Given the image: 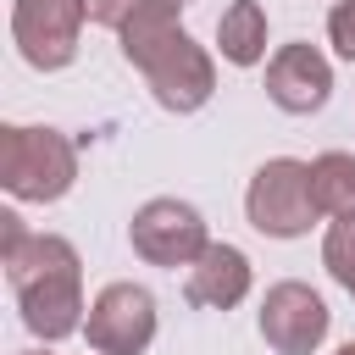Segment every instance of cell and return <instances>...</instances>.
<instances>
[{"label": "cell", "instance_id": "6da1fadb", "mask_svg": "<svg viewBox=\"0 0 355 355\" xmlns=\"http://www.w3.org/2000/svg\"><path fill=\"white\" fill-rule=\"evenodd\" d=\"M0 266L17 294L22 327L39 344H61L83 333L89 300H83V255L61 233H33L17 211H0Z\"/></svg>", "mask_w": 355, "mask_h": 355}, {"label": "cell", "instance_id": "7a4b0ae2", "mask_svg": "<svg viewBox=\"0 0 355 355\" xmlns=\"http://www.w3.org/2000/svg\"><path fill=\"white\" fill-rule=\"evenodd\" d=\"M78 183V144L50 122L0 128V189L22 205H55Z\"/></svg>", "mask_w": 355, "mask_h": 355}, {"label": "cell", "instance_id": "3957f363", "mask_svg": "<svg viewBox=\"0 0 355 355\" xmlns=\"http://www.w3.org/2000/svg\"><path fill=\"white\" fill-rule=\"evenodd\" d=\"M244 216L266 239H305L316 222H327L316 205V189H311V161H300V155L261 161L244 189Z\"/></svg>", "mask_w": 355, "mask_h": 355}, {"label": "cell", "instance_id": "277c9868", "mask_svg": "<svg viewBox=\"0 0 355 355\" xmlns=\"http://www.w3.org/2000/svg\"><path fill=\"white\" fill-rule=\"evenodd\" d=\"M128 244H133V255H139L144 266H161V272H178V266H183V272H189V266L205 255L211 227H205V216H200L189 200L155 194V200H144V205L133 211Z\"/></svg>", "mask_w": 355, "mask_h": 355}, {"label": "cell", "instance_id": "5b68a950", "mask_svg": "<svg viewBox=\"0 0 355 355\" xmlns=\"http://www.w3.org/2000/svg\"><path fill=\"white\" fill-rule=\"evenodd\" d=\"M89 0H11V44L33 72H61L78 61Z\"/></svg>", "mask_w": 355, "mask_h": 355}, {"label": "cell", "instance_id": "8992f818", "mask_svg": "<svg viewBox=\"0 0 355 355\" xmlns=\"http://www.w3.org/2000/svg\"><path fill=\"white\" fill-rule=\"evenodd\" d=\"M255 327H261L272 355H316L327 344V333H333V311H327V300L311 283L283 277V283H272L261 294Z\"/></svg>", "mask_w": 355, "mask_h": 355}, {"label": "cell", "instance_id": "52a82bcc", "mask_svg": "<svg viewBox=\"0 0 355 355\" xmlns=\"http://www.w3.org/2000/svg\"><path fill=\"white\" fill-rule=\"evenodd\" d=\"M155 294L144 283H105L94 300H89V316H83V338L94 355H144L155 344Z\"/></svg>", "mask_w": 355, "mask_h": 355}, {"label": "cell", "instance_id": "ba28073f", "mask_svg": "<svg viewBox=\"0 0 355 355\" xmlns=\"http://www.w3.org/2000/svg\"><path fill=\"white\" fill-rule=\"evenodd\" d=\"M144 83H150V100H155L161 111L194 116V111H205L211 94H216V55L183 33L166 55H155V61L144 67Z\"/></svg>", "mask_w": 355, "mask_h": 355}, {"label": "cell", "instance_id": "9c48e42d", "mask_svg": "<svg viewBox=\"0 0 355 355\" xmlns=\"http://www.w3.org/2000/svg\"><path fill=\"white\" fill-rule=\"evenodd\" d=\"M266 100H272L277 111H288V116L322 111V105L333 100V61H327L316 44H305V39L277 44V50L266 55Z\"/></svg>", "mask_w": 355, "mask_h": 355}, {"label": "cell", "instance_id": "30bf717a", "mask_svg": "<svg viewBox=\"0 0 355 355\" xmlns=\"http://www.w3.org/2000/svg\"><path fill=\"white\" fill-rule=\"evenodd\" d=\"M250 288H255V266H250V255L239 250V244H205V255L189 266V277H183V300L189 305H200V311H233V305H244L250 300Z\"/></svg>", "mask_w": 355, "mask_h": 355}, {"label": "cell", "instance_id": "8fae6325", "mask_svg": "<svg viewBox=\"0 0 355 355\" xmlns=\"http://www.w3.org/2000/svg\"><path fill=\"white\" fill-rule=\"evenodd\" d=\"M194 0H139L133 17L116 28V44H122V61L128 67H150L155 55H166L178 39H183V11Z\"/></svg>", "mask_w": 355, "mask_h": 355}, {"label": "cell", "instance_id": "7c38bea8", "mask_svg": "<svg viewBox=\"0 0 355 355\" xmlns=\"http://www.w3.org/2000/svg\"><path fill=\"white\" fill-rule=\"evenodd\" d=\"M216 50L227 67H261L266 61V6L261 0H233L216 17Z\"/></svg>", "mask_w": 355, "mask_h": 355}, {"label": "cell", "instance_id": "4fadbf2b", "mask_svg": "<svg viewBox=\"0 0 355 355\" xmlns=\"http://www.w3.org/2000/svg\"><path fill=\"white\" fill-rule=\"evenodd\" d=\"M311 189L322 216H349L355 211V155L349 150H322L311 161Z\"/></svg>", "mask_w": 355, "mask_h": 355}, {"label": "cell", "instance_id": "5bb4252c", "mask_svg": "<svg viewBox=\"0 0 355 355\" xmlns=\"http://www.w3.org/2000/svg\"><path fill=\"white\" fill-rule=\"evenodd\" d=\"M322 266H327V277H333L344 294H355V211H349V216H327Z\"/></svg>", "mask_w": 355, "mask_h": 355}, {"label": "cell", "instance_id": "9a60e30c", "mask_svg": "<svg viewBox=\"0 0 355 355\" xmlns=\"http://www.w3.org/2000/svg\"><path fill=\"white\" fill-rule=\"evenodd\" d=\"M327 44H333L344 61H355V0H338V6L327 11Z\"/></svg>", "mask_w": 355, "mask_h": 355}, {"label": "cell", "instance_id": "2e32d148", "mask_svg": "<svg viewBox=\"0 0 355 355\" xmlns=\"http://www.w3.org/2000/svg\"><path fill=\"white\" fill-rule=\"evenodd\" d=\"M133 6H139V0H89V22H100V28L116 33V28L133 17Z\"/></svg>", "mask_w": 355, "mask_h": 355}, {"label": "cell", "instance_id": "e0dca14e", "mask_svg": "<svg viewBox=\"0 0 355 355\" xmlns=\"http://www.w3.org/2000/svg\"><path fill=\"white\" fill-rule=\"evenodd\" d=\"M333 355H355V338H349V344H338V349H333Z\"/></svg>", "mask_w": 355, "mask_h": 355}, {"label": "cell", "instance_id": "ac0fdd59", "mask_svg": "<svg viewBox=\"0 0 355 355\" xmlns=\"http://www.w3.org/2000/svg\"><path fill=\"white\" fill-rule=\"evenodd\" d=\"M22 355H50V344H44V349H22Z\"/></svg>", "mask_w": 355, "mask_h": 355}]
</instances>
